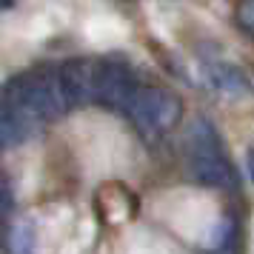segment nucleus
<instances>
[{
	"mask_svg": "<svg viewBox=\"0 0 254 254\" xmlns=\"http://www.w3.org/2000/svg\"><path fill=\"white\" fill-rule=\"evenodd\" d=\"M0 100H9V103L26 109L35 120H58L69 106L60 89L58 71L52 69H35L26 71V74H14L12 80L0 89Z\"/></svg>",
	"mask_w": 254,
	"mask_h": 254,
	"instance_id": "f257e3e1",
	"label": "nucleus"
},
{
	"mask_svg": "<svg viewBox=\"0 0 254 254\" xmlns=\"http://www.w3.org/2000/svg\"><path fill=\"white\" fill-rule=\"evenodd\" d=\"M189 151H191V174L197 183L211 189H229L237 183V172L226 157L220 134L208 120H197L189 128Z\"/></svg>",
	"mask_w": 254,
	"mask_h": 254,
	"instance_id": "f03ea898",
	"label": "nucleus"
},
{
	"mask_svg": "<svg viewBox=\"0 0 254 254\" xmlns=\"http://www.w3.org/2000/svg\"><path fill=\"white\" fill-rule=\"evenodd\" d=\"M126 115L134 120V126L140 131H146V134H166L180 120V100L169 89L140 86L134 92V97H131V103H128Z\"/></svg>",
	"mask_w": 254,
	"mask_h": 254,
	"instance_id": "7ed1b4c3",
	"label": "nucleus"
},
{
	"mask_svg": "<svg viewBox=\"0 0 254 254\" xmlns=\"http://www.w3.org/2000/svg\"><path fill=\"white\" fill-rule=\"evenodd\" d=\"M137 77L128 63L123 60H97V92H94V103L106 106V109H117L126 112L131 97L137 92Z\"/></svg>",
	"mask_w": 254,
	"mask_h": 254,
	"instance_id": "20e7f679",
	"label": "nucleus"
},
{
	"mask_svg": "<svg viewBox=\"0 0 254 254\" xmlns=\"http://www.w3.org/2000/svg\"><path fill=\"white\" fill-rule=\"evenodd\" d=\"M58 80L66 97L69 109H80V106L94 103V92H97V60L92 58H71L58 69Z\"/></svg>",
	"mask_w": 254,
	"mask_h": 254,
	"instance_id": "39448f33",
	"label": "nucleus"
},
{
	"mask_svg": "<svg viewBox=\"0 0 254 254\" xmlns=\"http://www.w3.org/2000/svg\"><path fill=\"white\" fill-rule=\"evenodd\" d=\"M37 120L26 109L9 103V100H0V149H14L20 146L29 134L32 126Z\"/></svg>",
	"mask_w": 254,
	"mask_h": 254,
	"instance_id": "423d86ee",
	"label": "nucleus"
},
{
	"mask_svg": "<svg viewBox=\"0 0 254 254\" xmlns=\"http://www.w3.org/2000/svg\"><path fill=\"white\" fill-rule=\"evenodd\" d=\"M208 77H211V83H214L217 92L229 94V97H240V94L249 92L246 74H243L237 66H231V63H214V66L208 69Z\"/></svg>",
	"mask_w": 254,
	"mask_h": 254,
	"instance_id": "0eeeda50",
	"label": "nucleus"
},
{
	"mask_svg": "<svg viewBox=\"0 0 254 254\" xmlns=\"http://www.w3.org/2000/svg\"><path fill=\"white\" fill-rule=\"evenodd\" d=\"M9 252H32L35 249V220L17 217L9 229Z\"/></svg>",
	"mask_w": 254,
	"mask_h": 254,
	"instance_id": "6e6552de",
	"label": "nucleus"
},
{
	"mask_svg": "<svg viewBox=\"0 0 254 254\" xmlns=\"http://www.w3.org/2000/svg\"><path fill=\"white\" fill-rule=\"evenodd\" d=\"M14 208V194H12V183H9V177L3 174L0 169V220H6L12 214Z\"/></svg>",
	"mask_w": 254,
	"mask_h": 254,
	"instance_id": "1a4fd4ad",
	"label": "nucleus"
},
{
	"mask_svg": "<svg viewBox=\"0 0 254 254\" xmlns=\"http://www.w3.org/2000/svg\"><path fill=\"white\" fill-rule=\"evenodd\" d=\"M246 166H249V177L254 183V149H249V154H246Z\"/></svg>",
	"mask_w": 254,
	"mask_h": 254,
	"instance_id": "9d476101",
	"label": "nucleus"
},
{
	"mask_svg": "<svg viewBox=\"0 0 254 254\" xmlns=\"http://www.w3.org/2000/svg\"><path fill=\"white\" fill-rule=\"evenodd\" d=\"M14 0H0V12H6V9H12Z\"/></svg>",
	"mask_w": 254,
	"mask_h": 254,
	"instance_id": "9b49d317",
	"label": "nucleus"
}]
</instances>
